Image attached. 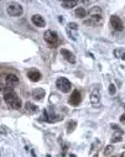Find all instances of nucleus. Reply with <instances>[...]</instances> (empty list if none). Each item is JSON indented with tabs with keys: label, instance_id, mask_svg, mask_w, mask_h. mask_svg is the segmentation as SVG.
I'll list each match as a JSON object with an SVG mask.
<instances>
[{
	"label": "nucleus",
	"instance_id": "nucleus-1",
	"mask_svg": "<svg viewBox=\"0 0 125 157\" xmlns=\"http://www.w3.org/2000/svg\"><path fill=\"white\" fill-rule=\"evenodd\" d=\"M4 101L6 103V105L10 109H14V110H19V109H21V107H23L21 99H20L14 92H5Z\"/></svg>",
	"mask_w": 125,
	"mask_h": 157
},
{
	"label": "nucleus",
	"instance_id": "nucleus-2",
	"mask_svg": "<svg viewBox=\"0 0 125 157\" xmlns=\"http://www.w3.org/2000/svg\"><path fill=\"white\" fill-rule=\"evenodd\" d=\"M6 13L13 16V17H16V16H21L23 13H24V8L20 5L19 3H11L6 6Z\"/></svg>",
	"mask_w": 125,
	"mask_h": 157
},
{
	"label": "nucleus",
	"instance_id": "nucleus-3",
	"mask_svg": "<svg viewBox=\"0 0 125 157\" xmlns=\"http://www.w3.org/2000/svg\"><path fill=\"white\" fill-rule=\"evenodd\" d=\"M56 87H57V89H58L59 92H62V93H68V92L71 90V88H72V84H71V82H69L67 78L59 77V78L56 80Z\"/></svg>",
	"mask_w": 125,
	"mask_h": 157
},
{
	"label": "nucleus",
	"instance_id": "nucleus-4",
	"mask_svg": "<svg viewBox=\"0 0 125 157\" xmlns=\"http://www.w3.org/2000/svg\"><path fill=\"white\" fill-rule=\"evenodd\" d=\"M44 38H45V41L47 44L55 45V44H57V41H58V34L56 32V31H53V30H47L45 32V35H44Z\"/></svg>",
	"mask_w": 125,
	"mask_h": 157
},
{
	"label": "nucleus",
	"instance_id": "nucleus-5",
	"mask_svg": "<svg viewBox=\"0 0 125 157\" xmlns=\"http://www.w3.org/2000/svg\"><path fill=\"white\" fill-rule=\"evenodd\" d=\"M110 25L115 31H123L124 30V24L121 21V19L117 15L110 16Z\"/></svg>",
	"mask_w": 125,
	"mask_h": 157
},
{
	"label": "nucleus",
	"instance_id": "nucleus-6",
	"mask_svg": "<svg viewBox=\"0 0 125 157\" xmlns=\"http://www.w3.org/2000/svg\"><path fill=\"white\" fill-rule=\"evenodd\" d=\"M87 14L92 19H103V10L100 6H92Z\"/></svg>",
	"mask_w": 125,
	"mask_h": 157
},
{
	"label": "nucleus",
	"instance_id": "nucleus-7",
	"mask_svg": "<svg viewBox=\"0 0 125 157\" xmlns=\"http://www.w3.org/2000/svg\"><path fill=\"white\" fill-rule=\"evenodd\" d=\"M19 78H17V76H15V74H13V73H10V74H8L6 77H5V84L9 87V88H14V87H16L17 84H19Z\"/></svg>",
	"mask_w": 125,
	"mask_h": 157
},
{
	"label": "nucleus",
	"instance_id": "nucleus-8",
	"mask_svg": "<svg viewBox=\"0 0 125 157\" xmlns=\"http://www.w3.org/2000/svg\"><path fill=\"white\" fill-rule=\"evenodd\" d=\"M68 101H69L71 105H79L81 101H82V95H81L79 90H73V93L71 94Z\"/></svg>",
	"mask_w": 125,
	"mask_h": 157
},
{
	"label": "nucleus",
	"instance_id": "nucleus-9",
	"mask_svg": "<svg viewBox=\"0 0 125 157\" xmlns=\"http://www.w3.org/2000/svg\"><path fill=\"white\" fill-rule=\"evenodd\" d=\"M31 21H32V24L36 27H45V25H46L45 19L41 16L40 14H35V15L31 16Z\"/></svg>",
	"mask_w": 125,
	"mask_h": 157
},
{
	"label": "nucleus",
	"instance_id": "nucleus-10",
	"mask_svg": "<svg viewBox=\"0 0 125 157\" xmlns=\"http://www.w3.org/2000/svg\"><path fill=\"white\" fill-rule=\"evenodd\" d=\"M61 55L63 56V58H65L67 62H69V63H75V62H76V56L72 53L71 51H68V50H66V48H62V50H61Z\"/></svg>",
	"mask_w": 125,
	"mask_h": 157
},
{
	"label": "nucleus",
	"instance_id": "nucleus-11",
	"mask_svg": "<svg viewBox=\"0 0 125 157\" xmlns=\"http://www.w3.org/2000/svg\"><path fill=\"white\" fill-rule=\"evenodd\" d=\"M45 94H46V92H45L44 88H36L32 92V98L36 101H41V100L45 98Z\"/></svg>",
	"mask_w": 125,
	"mask_h": 157
},
{
	"label": "nucleus",
	"instance_id": "nucleus-12",
	"mask_svg": "<svg viewBox=\"0 0 125 157\" xmlns=\"http://www.w3.org/2000/svg\"><path fill=\"white\" fill-rule=\"evenodd\" d=\"M27 77L31 82H38L41 79V73L37 71V69H29L27 71Z\"/></svg>",
	"mask_w": 125,
	"mask_h": 157
},
{
	"label": "nucleus",
	"instance_id": "nucleus-13",
	"mask_svg": "<svg viewBox=\"0 0 125 157\" xmlns=\"http://www.w3.org/2000/svg\"><path fill=\"white\" fill-rule=\"evenodd\" d=\"M90 101H92V104H98L100 101V92H99L98 88L92 90V93H90Z\"/></svg>",
	"mask_w": 125,
	"mask_h": 157
},
{
	"label": "nucleus",
	"instance_id": "nucleus-14",
	"mask_svg": "<svg viewBox=\"0 0 125 157\" xmlns=\"http://www.w3.org/2000/svg\"><path fill=\"white\" fill-rule=\"evenodd\" d=\"M77 4H78L77 0H65V2L61 3L62 8H65V9H73Z\"/></svg>",
	"mask_w": 125,
	"mask_h": 157
},
{
	"label": "nucleus",
	"instance_id": "nucleus-15",
	"mask_svg": "<svg viewBox=\"0 0 125 157\" xmlns=\"http://www.w3.org/2000/svg\"><path fill=\"white\" fill-rule=\"evenodd\" d=\"M25 109H26V111H27L29 114H34V113H36V111L38 110L37 105H35V104H32L31 101H27V103L25 104Z\"/></svg>",
	"mask_w": 125,
	"mask_h": 157
},
{
	"label": "nucleus",
	"instance_id": "nucleus-16",
	"mask_svg": "<svg viewBox=\"0 0 125 157\" xmlns=\"http://www.w3.org/2000/svg\"><path fill=\"white\" fill-rule=\"evenodd\" d=\"M75 15L79 19H83V17H86L87 15V11H86V9L84 8H76L75 10Z\"/></svg>",
	"mask_w": 125,
	"mask_h": 157
},
{
	"label": "nucleus",
	"instance_id": "nucleus-17",
	"mask_svg": "<svg viewBox=\"0 0 125 157\" xmlns=\"http://www.w3.org/2000/svg\"><path fill=\"white\" fill-rule=\"evenodd\" d=\"M76 126H77V121H76V120L68 121V124H67V132H68V134L73 132V130L76 129Z\"/></svg>",
	"mask_w": 125,
	"mask_h": 157
},
{
	"label": "nucleus",
	"instance_id": "nucleus-18",
	"mask_svg": "<svg viewBox=\"0 0 125 157\" xmlns=\"http://www.w3.org/2000/svg\"><path fill=\"white\" fill-rule=\"evenodd\" d=\"M67 34H68V36H69V38L71 40H77V35H76V31L73 32V30H69V29H67Z\"/></svg>",
	"mask_w": 125,
	"mask_h": 157
},
{
	"label": "nucleus",
	"instance_id": "nucleus-19",
	"mask_svg": "<svg viewBox=\"0 0 125 157\" xmlns=\"http://www.w3.org/2000/svg\"><path fill=\"white\" fill-rule=\"evenodd\" d=\"M67 29L73 30V31H77V30H78V24H76V23H68Z\"/></svg>",
	"mask_w": 125,
	"mask_h": 157
},
{
	"label": "nucleus",
	"instance_id": "nucleus-20",
	"mask_svg": "<svg viewBox=\"0 0 125 157\" xmlns=\"http://www.w3.org/2000/svg\"><path fill=\"white\" fill-rule=\"evenodd\" d=\"M113 150H114V146H111V145H108L107 146V149L105 150H104V155H110L111 152H113Z\"/></svg>",
	"mask_w": 125,
	"mask_h": 157
},
{
	"label": "nucleus",
	"instance_id": "nucleus-21",
	"mask_svg": "<svg viewBox=\"0 0 125 157\" xmlns=\"http://www.w3.org/2000/svg\"><path fill=\"white\" fill-rule=\"evenodd\" d=\"M110 126H111V129H113V130H115L117 132H119V135H123V130H121V129L118 126L117 124H111Z\"/></svg>",
	"mask_w": 125,
	"mask_h": 157
},
{
	"label": "nucleus",
	"instance_id": "nucleus-22",
	"mask_svg": "<svg viewBox=\"0 0 125 157\" xmlns=\"http://www.w3.org/2000/svg\"><path fill=\"white\" fill-rule=\"evenodd\" d=\"M115 93H117V87L114 84H110L109 86V94H110V95H113V94H115Z\"/></svg>",
	"mask_w": 125,
	"mask_h": 157
},
{
	"label": "nucleus",
	"instance_id": "nucleus-23",
	"mask_svg": "<svg viewBox=\"0 0 125 157\" xmlns=\"http://www.w3.org/2000/svg\"><path fill=\"white\" fill-rule=\"evenodd\" d=\"M123 140V136H117V137H113L111 139V143H115V142H119Z\"/></svg>",
	"mask_w": 125,
	"mask_h": 157
},
{
	"label": "nucleus",
	"instance_id": "nucleus-24",
	"mask_svg": "<svg viewBox=\"0 0 125 157\" xmlns=\"http://www.w3.org/2000/svg\"><path fill=\"white\" fill-rule=\"evenodd\" d=\"M120 121H125V114H123L120 116Z\"/></svg>",
	"mask_w": 125,
	"mask_h": 157
},
{
	"label": "nucleus",
	"instance_id": "nucleus-25",
	"mask_svg": "<svg viewBox=\"0 0 125 157\" xmlns=\"http://www.w3.org/2000/svg\"><path fill=\"white\" fill-rule=\"evenodd\" d=\"M120 58H121V59H124V61H125V53H123V55H121V56H120Z\"/></svg>",
	"mask_w": 125,
	"mask_h": 157
},
{
	"label": "nucleus",
	"instance_id": "nucleus-26",
	"mask_svg": "<svg viewBox=\"0 0 125 157\" xmlns=\"http://www.w3.org/2000/svg\"><path fill=\"white\" fill-rule=\"evenodd\" d=\"M4 88H5V87H3V84L0 83V90H4Z\"/></svg>",
	"mask_w": 125,
	"mask_h": 157
},
{
	"label": "nucleus",
	"instance_id": "nucleus-27",
	"mask_svg": "<svg viewBox=\"0 0 125 157\" xmlns=\"http://www.w3.org/2000/svg\"><path fill=\"white\" fill-rule=\"evenodd\" d=\"M71 157H76V155H71Z\"/></svg>",
	"mask_w": 125,
	"mask_h": 157
},
{
	"label": "nucleus",
	"instance_id": "nucleus-28",
	"mask_svg": "<svg viewBox=\"0 0 125 157\" xmlns=\"http://www.w3.org/2000/svg\"><path fill=\"white\" fill-rule=\"evenodd\" d=\"M46 157H51V156H50V155H47V156H46Z\"/></svg>",
	"mask_w": 125,
	"mask_h": 157
},
{
	"label": "nucleus",
	"instance_id": "nucleus-29",
	"mask_svg": "<svg viewBox=\"0 0 125 157\" xmlns=\"http://www.w3.org/2000/svg\"><path fill=\"white\" fill-rule=\"evenodd\" d=\"M0 104H2V100H0Z\"/></svg>",
	"mask_w": 125,
	"mask_h": 157
},
{
	"label": "nucleus",
	"instance_id": "nucleus-30",
	"mask_svg": "<svg viewBox=\"0 0 125 157\" xmlns=\"http://www.w3.org/2000/svg\"><path fill=\"white\" fill-rule=\"evenodd\" d=\"M94 157H97V156H94Z\"/></svg>",
	"mask_w": 125,
	"mask_h": 157
},
{
	"label": "nucleus",
	"instance_id": "nucleus-31",
	"mask_svg": "<svg viewBox=\"0 0 125 157\" xmlns=\"http://www.w3.org/2000/svg\"><path fill=\"white\" fill-rule=\"evenodd\" d=\"M120 157H123V156H120Z\"/></svg>",
	"mask_w": 125,
	"mask_h": 157
},
{
	"label": "nucleus",
	"instance_id": "nucleus-32",
	"mask_svg": "<svg viewBox=\"0 0 125 157\" xmlns=\"http://www.w3.org/2000/svg\"><path fill=\"white\" fill-rule=\"evenodd\" d=\"M124 107H125V105H124Z\"/></svg>",
	"mask_w": 125,
	"mask_h": 157
}]
</instances>
